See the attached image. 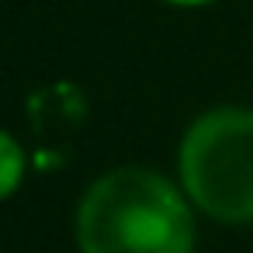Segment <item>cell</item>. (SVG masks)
I'll return each mask as SVG.
<instances>
[{"mask_svg": "<svg viewBox=\"0 0 253 253\" xmlns=\"http://www.w3.org/2000/svg\"><path fill=\"white\" fill-rule=\"evenodd\" d=\"M80 253H191L187 198L156 170L122 167L90 184L77 208Z\"/></svg>", "mask_w": 253, "mask_h": 253, "instance_id": "6da1fadb", "label": "cell"}, {"mask_svg": "<svg viewBox=\"0 0 253 253\" xmlns=\"http://www.w3.org/2000/svg\"><path fill=\"white\" fill-rule=\"evenodd\" d=\"M180 184L208 218L253 222V111L215 108L191 122L180 142Z\"/></svg>", "mask_w": 253, "mask_h": 253, "instance_id": "7a4b0ae2", "label": "cell"}, {"mask_svg": "<svg viewBox=\"0 0 253 253\" xmlns=\"http://www.w3.org/2000/svg\"><path fill=\"white\" fill-rule=\"evenodd\" d=\"M0 153H4V163H0V187H4V194H14V187H18V180H21V149H18V142L11 139V135H0Z\"/></svg>", "mask_w": 253, "mask_h": 253, "instance_id": "3957f363", "label": "cell"}, {"mask_svg": "<svg viewBox=\"0 0 253 253\" xmlns=\"http://www.w3.org/2000/svg\"><path fill=\"white\" fill-rule=\"evenodd\" d=\"M167 4H177V7H198V4H208V0H167Z\"/></svg>", "mask_w": 253, "mask_h": 253, "instance_id": "277c9868", "label": "cell"}]
</instances>
